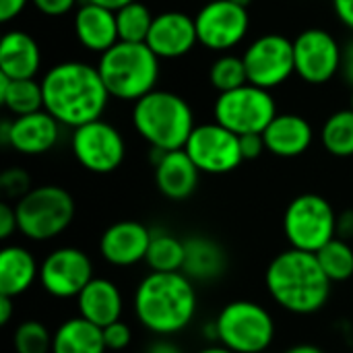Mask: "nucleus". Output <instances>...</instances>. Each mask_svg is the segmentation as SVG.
<instances>
[{
	"instance_id": "423d86ee",
	"label": "nucleus",
	"mask_w": 353,
	"mask_h": 353,
	"mask_svg": "<svg viewBox=\"0 0 353 353\" xmlns=\"http://www.w3.org/2000/svg\"><path fill=\"white\" fill-rule=\"evenodd\" d=\"M14 211L21 236L31 242H50L70 228L77 207L66 188L43 184L17 201Z\"/></svg>"
},
{
	"instance_id": "6e6552de",
	"label": "nucleus",
	"mask_w": 353,
	"mask_h": 353,
	"mask_svg": "<svg viewBox=\"0 0 353 353\" xmlns=\"http://www.w3.org/2000/svg\"><path fill=\"white\" fill-rule=\"evenodd\" d=\"M283 234L290 248L316 254L325 244L337 238V213L321 194H298L285 207Z\"/></svg>"
},
{
	"instance_id": "ea45409f",
	"label": "nucleus",
	"mask_w": 353,
	"mask_h": 353,
	"mask_svg": "<svg viewBox=\"0 0 353 353\" xmlns=\"http://www.w3.org/2000/svg\"><path fill=\"white\" fill-rule=\"evenodd\" d=\"M331 2L341 25L353 31V0H331Z\"/></svg>"
},
{
	"instance_id": "9d476101",
	"label": "nucleus",
	"mask_w": 353,
	"mask_h": 353,
	"mask_svg": "<svg viewBox=\"0 0 353 353\" xmlns=\"http://www.w3.org/2000/svg\"><path fill=\"white\" fill-rule=\"evenodd\" d=\"M70 149L81 168L99 176L116 172L126 155L122 132L101 118L74 128L70 137Z\"/></svg>"
},
{
	"instance_id": "72a5a7b5",
	"label": "nucleus",
	"mask_w": 353,
	"mask_h": 353,
	"mask_svg": "<svg viewBox=\"0 0 353 353\" xmlns=\"http://www.w3.org/2000/svg\"><path fill=\"white\" fill-rule=\"evenodd\" d=\"M0 190L6 199L21 201L31 190V178L23 168H8L0 174Z\"/></svg>"
},
{
	"instance_id": "b1692460",
	"label": "nucleus",
	"mask_w": 353,
	"mask_h": 353,
	"mask_svg": "<svg viewBox=\"0 0 353 353\" xmlns=\"http://www.w3.org/2000/svg\"><path fill=\"white\" fill-rule=\"evenodd\" d=\"M39 281V265L31 250L19 244L0 250V296L19 298Z\"/></svg>"
},
{
	"instance_id": "39448f33",
	"label": "nucleus",
	"mask_w": 353,
	"mask_h": 353,
	"mask_svg": "<svg viewBox=\"0 0 353 353\" xmlns=\"http://www.w3.org/2000/svg\"><path fill=\"white\" fill-rule=\"evenodd\" d=\"M97 70L110 97L134 103L155 91L159 79V58L147 43L118 41L99 56Z\"/></svg>"
},
{
	"instance_id": "dca6fc26",
	"label": "nucleus",
	"mask_w": 353,
	"mask_h": 353,
	"mask_svg": "<svg viewBox=\"0 0 353 353\" xmlns=\"http://www.w3.org/2000/svg\"><path fill=\"white\" fill-rule=\"evenodd\" d=\"M60 122L46 110L2 120L0 143L21 155H43L60 141Z\"/></svg>"
},
{
	"instance_id": "4be33fe9",
	"label": "nucleus",
	"mask_w": 353,
	"mask_h": 353,
	"mask_svg": "<svg viewBox=\"0 0 353 353\" xmlns=\"http://www.w3.org/2000/svg\"><path fill=\"white\" fill-rule=\"evenodd\" d=\"M265 147L275 157L292 159L304 155L314 139L312 124L300 114H277L263 132Z\"/></svg>"
},
{
	"instance_id": "6ab92c4d",
	"label": "nucleus",
	"mask_w": 353,
	"mask_h": 353,
	"mask_svg": "<svg viewBox=\"0 0 353 353\" xmlns=\"http://www.w3.org/2000/svg\"><path fill=\"white\" fill-rule=\"evenodd\" d=\"M155 186L170 201H186L199 188L201 170L192 163L184 149L178 151H155Z\"/></svg>"
},
{
	"instance_id": "f8f14e48",
	"label": "nucleus",
	"mask_w": 353,
	"mask_h": 353,
	"mask_svg": "<svg viewBox=\"0 0 353 353\" xmlns=\"http://www.w3.org/2000/svg\"><path fill=\"white\" fill-rule=\"evenodd\" d=\"M242 58L248 83L269 91L283 85L296 72L294 39L281 33H265L256 37L248 43Z\"/></svg>"
},
{
	"instance_id": "37998d69",
	"label": "nucleus",
	"mask_w": 353,
	"mask_h": 353,
	"mask_svg": "<svg viewBox=\"0 0 353 353\" xmlns=\"http://www.w3.org/2000/svg\"><path fill=\"white\" fill-rule=\"evenodd\" d=\"M145 353H184L174 341H170L168 337H161V339H155Z\"/></svg>"
},
{
	"instance_id": "c9c22d12",
	"label": "nucleus",
	"mask_w": 353,
	"mask_h": 353,
	"mask_svg": "<svg viewBox=\"0 0 353 353\" xmlns=\"http://www.w3.org/2000/svg\"><path fill=\"white\" fill-rule=\"evenodd\" d=\"M31 2L46 17H62V14L70 12L79 0H31Z\"/></svg>"
},
{
	"instance_id": "ddd939ff",
	"label": "nucleus",
	"mask_w": 353,
	"mask_h": 353,
	"mask_svg": "<svg viewBox=\"0 0 353 353\" xmlns=\"http://www.w3.org/2000/svg\"><path fill=\"white\" fill-rule=\"evenodd\" d=\"M184 151L201 170V174L211 176L230 174L244 161L240 137L217 122L196 124L190 139L186 141Z\"/></svg>"
},
{
	"instance_id": "473e14b6",
	"label": "nucleus",
	"mask_w": 353,
	"mask_h": 353,
	"mask_svg": "<svg viewBox=\"0 0 353 353\" xmlns=\"http://www.w3.org/2000/svg\"><path fill=\"white\" fill-rule=\"evenodd\" d=\"M54 333L39 321H25L12 333L14 353H52Z\"/></svg>"
},
{
	"instance_id": "393cba45",
	"label": "nucleus",
	"mask_w": 353,
	"mask_h": 353,
	"mask_svg": "<svg viewBox=\"0 0 353 353\" xmlns=\"http://www.w3.org/2000/svg\"><path fill=\"white\" fill-rule=\"evenodd\" d=\"M186 259L182 273L192 281H215L228 269V256L219 242L209 236H190L184 240Z\"/></svg>"
},
{
	"instance_id": "1a4fd4ad",
	"label": "nucleus",
	"mask_w": 353,
	"mask_h": 353,
	"mask_svg": "<svg viewBox=\"0 0 353 353\" xmlns=\"http://www.w3.org/2000/svg\"><path fill=\"white\" fill-rule=\"evenodd\" d=\"M215 122L238 137L263 134L277 116V103L269 89L242 85L234 91L219 93L213 103Z\"/></svg>"
},
{
	"instance_id": "a19ab883",
	"label": "nucleus",
	"mask_w": 353,
	"mask_h": 353,
	"mask_svg": "<svg viewBox=\"0 0 353 353\" xmlns=\"http://www.w3.org/2000/svg\"><path fill=\"white\" fill-rule=\"evenodd\" d=\"M341 77L347 85L353 87V39H350L343 46V54H341Z\"/></svg>"
},
{
	"instance_id": "c85d7f7f",
	"label": "nucleus",
	"mask_w": 353,
	"mask_h": 353,
	"mask_svg": "<svg viewBox=\"0 0 353 353\" xmlns=\"http://www.w3.org/2000/svg\"><path fill=\"white\" fill-rule=\"evenodd\" d=\"M321 143L333 157H353V110L331 114L321 128Z\"/></svg>"
},
{
	"instance_id": "f257e3e1",
	"label": "nucleus",
	"mask_w": 353,
	"mask_h": 353,
	"mask_svg": "<svg viewBox=\"0 0 353 353\" xmlns=\"http://www.w3.org/2000/svg\"><path fill=\"white\" fill-rule=\"evenodd\" d=\"M41 91L43 110L72 130L99 120L110 101L97 66L79 60L54 64L41 79Z\"/></svg>"
},
{
	"instance_id": "09e8293b",
	"label": "nucleus",
	"mask_w": 353,
	"mask_h": 353,
	"mask_svg": "<svg viewBox=\"0 0 353 353\" xmlns=\"http://www.w3.org/2000/svg\"><path fill=\"white\" fill-rule=\"evenodd\" d=\"M232 2H236L238 6H244V8H248V4H250L252 0H232Z\"/></svg>"
},
{
	"instance_id": "2f4dec72",
	"label": "nucleus",
	"mask_w": 353,
	"mask_h": 353,
	"mask_svg": "<svg viewBox=\"0 0 353 353\" xmlns=\"http://www.w3.org/2000/svg\"><path fill=\"white\" fill-rule=\"evenodd\" d=\"M209 83L213 89H217V93L234 91L246 85L248 74L244 58L236 54H221L219 58H215L209 66Z\"/></svg>"
},
{
	"instance_id": "79ce46f5",
	"label": "nucleus",
	"mask_w": 353,
	"mask_h": 353,
	"mask_svg": "<svg viewBox=\"0 0 353 353\" xmlns=\"http://www.w3.org/2000/svg\"><path fill=\"white\" fill-rule=\"evenodd\" d=\"M337 238L341 240H353V211H343L337 215Z\"/></svg>"
},
{
	"instance_id": "a878e982",
	"label": "nucleus",
	"mask_w": 353,
	"mask_h": 353,
	"mask_svg": "<svg viewBox=\"0 0 353 353\" xmlns=\"http://www.w3.org/2000/svg\"><path fill=\"white\" fill-rule=\"evenodd\" d=\"M103 331L83 316L66 319L52 337V353H105Z\"/></svg>"
},
{
	"instance_id": "bb28decb",
	"label": "nucleus",
	"mask_w": 353,
	"mask_h": 353,
	"mask_svg": "<svg viewBox=\"0 0 353 353\" xmlns=\"http://www.w3.org/2000/svg\"><path fill=\"white\" fill-rule=\"evenodd\" d=\"M0 103L10 114H14V118L43 110L41 81L35 79L10 81L8 77L0 74Z\"/></svg>"
},
{
	"instance_id": "f3484780",
	"label": "nucleus",
	"mask_w": 353,
	"mask_h": 353,
	"mask_svg": "<svg viewBox=\"0 0 353 353\" xmlns=\"http://www.w3.org/2000/svg\"><path fill=\"white\" fill-rule=\"evenodd\" d=\"M151 234L147 225L132 219H122L108 225L99 238V254L112 267H134L145 263L151 244Z\"/></svg>"
},
{
	"instance_id": "7c9ffc66",
	"label": "nucleus",
	"mask_w": 353,
	"mask_h": 353,
	"mask_svg": "<svg viewBox=\"0 0 353 353\" xmlns=\"http://www.w3.org/2000/svg\"><path fill=\"white\" fill-rule=\"evenodd\" d=\"M316 259L333 283H343L353 277V246L347 240L333 238L316 252Z\"/></svg>"
},
{
	"instance_id": "aec40b11",
	"label": "nucleus",
	"mask_w": 353,
	"mask_h": 353,
	"mask_svg": "<svg viewBox=\"0 0 353 353\" xmlns=\"http://www.w3.org/2000/svg\"><path fill=\"white\" fill-rule=\"evenodd\" d=\"M72 29L77 41L85 50L95 52L99 56L120 41L116 12L93 2H81V6L74 10Z\"/></svg>"
},
{
	"instance_id": "f03ea898",
	"label": "nucleus",
	"mask_w": 353,
	"mask_h": 353,
	"mask_svg": "<svg viewBox=\"0 0 353 353\" xmlns=\"http://www.w3.org/2000/svg\"><path fill=\"white\" fill-rule=\"evenodd\" d=\"M132 310L143 329L157 337H172L186 331L199 310L194 281L184 273L149 271L137 285Z\"/></svg>"
},
{
	"instance_id": "cd10ccee",
	"label": "nucleus",
	"mask_w": 353,
	"mask_h": 353,
	"mask_svg": "<svg viewBox=\"0 0 353 353\" xmlns=\"http://www.w3.org/2000/svg\"><path fill=\"white\" fill-rule=\"evenodd\" d=\"M186 259V246L184 240L178 236L163 232V230H153L151 234V244L147 250V267L153 273H182Z\"/></svg>"
},
{
	"instance_id": "8fccbe9b",
	"label": "nucleus",
	"mask_w": 353,
	"mask_h": 353,
	"mask_svg": "<svg viewBox=\"0 0 353 353\" xmlns=\"http://www.w3.org/2000/svg\"><path fill=\"white\" fill-rule=\"evenodd\" d=\"M352 110H353V87H352Z\"/></svg>"
},
{
	"instance_id": "c756f323",
	"label": "nucleus",
	"mask_w": 353,
	"mask_h": 353,
	"mask_svg": "<svg viewBox=\"0 0 353 353\" xmlns=\"http://www.w3.org/2000/svg\"><path fill=\"white\" fill-rule=\"evenodd\" d=\"M155 14L149 10V6L141 0L130 2L116 10V25H118V37L120 41L128 43H145L147 35L151 31Z\"/></svg>"
},
{
	"instance_id": "de8ad7c7",
	"label": "nucleus",
	"mask_w": 353,
	"mask_h": 353,
	"mask_svg": "<svg viewBox=\"0 0 353 353\" xmlns=\"http://www.w3.org/2000/svg\"><path fill=\"white\" fill-rule=\"evenodd\" d=\"M194 353H234L230 352L228 347H223V345H207V347H203V350H199V352Z\"/></svg>"
},
{
	"instance_id": "7ed1b4c3",
	"label": "nucleus",
	"mask_w": 353,
	"mask_h": 353,
	"mask_svg": "<svg viewBox=\"0 0 353 353\" xmlns=\"http://www.w3.org/2000/svg\"><path fill=\"white\" fill-rule=\"evenodd\" d=\"M265 285L275 304L298 316L321 312L333 292V281L325 275L316 254L296 248L273 256L265 271Z\"/></svg>"
},
{
	"instance_id": "a18cd8bd",
	"label": "nucleus",
	"mask_w": 353,
	"mask_h": 353,
	"mask_svg": "<svg viewBox=\"0 0 353 353\" xmlns=\"http://www.w3.org/2000/svg\"><path fill=\"white\" fill-rule=\"evenodd\" d=\"M81 2H93V4H99L103 8H110V10H120L122 6L130 4V2H137V0H81Z\"/></svg>"
},
{
	"instance_id": "c03bdc74",
	"label": "nucleus",
	"mask_w": 353,
	"mask_h": 353,
	"mask_svg": "<svg viewBox=\"0 0 353 353\" xmlns=\"http://www.w3.org/2000/svg\"><path fill=\"white\" fill-rule=\"evenodd\" d=\"M14 298H8V296H0V325H8L12 314H14V304H12Z\"/></svg>"
},
{
	"instance_id": "a211bd4d",
	"label": "nucleus",
	"mask_w": 353,
	"mask_h": 353,
	"mask_svg": "<svg viewBox=\"0 0 353 353\" xmlns=\"http://www.w3.org/2000/svg\"><path fill=\"white\" fill-rule=\"evenodd\" d=\"M145 43L159 60H176L190 54L199 43L194 17L182 10H163L155 14Z\"/></svg>"
},
{
	"instance_id": "4468645a",
	"label": "nucleus",
	"mask_w": 353,
	"mask_h": 353,
	"mask_svg": "<svg viewBox=\"0 0 353 353\" xmlns=\"http://www.w3.org/2000/svg\"><path fill=\"white\" fill-rule=\"evenodd\" d=\"M91 279L93 263L77 246H60L39 263V285L56 300H77Z\"/></svg>"
},
{
	"instance_id": "e433bc0d",
	"label": "nucleus",
	"mask_w": 353,
	"mask_h": 353,
	"mask_svg": "<svg viewBox=\"0 0 353 353\" xmlns=\"http://www.w3.org/2000/svg\"><path fill=\"white\" fill-rule=\"evenodd\" d=\"M240 149H242L244 161L259 159L263 155V151H267L263 134H244V137H240Z\"/></svg>"
},
{
	"instance_id": "3c124183",
	"label": "nucleus",
	"mask_w": 353,
	"mask_h": 353,
	"mask_svg": "<svg viewBox=\"0 0 353 353\" xmlns=\"http://www.w3.org/2000/svg\"><path fill=\"white\" fill-rule=\"evenodd\" d=\"M205 2H211V0H205Z\"/></svg>"
},
{
	"instance_id": "49530a36",
	"label": "nucleus",
	"mask_w": 353,
	"mask_h": 353,
	"mask_svg": "<svg viewBox=\"0 0 353 353\" xmlns=\"http://www.w3.org/2000/svg\"><path fill=\"white\" fill-rule=\"evenodd\" d=\"M283 353H325L319 345H312V343H298V345H292L290 350H285Z\"/></svg>"
},
{
	"instance_id": "5701e85b",
	"label": "nucleus",
	"mask_w": 353,
	"mask_h": 353,
	"mask_svg": "<svg viewBox=\"0 0 353 353\" xmlns=\"http://www.w3.org/2000/svg\"><path fill=\"white\" fill-rule=\"evenodd\" d=\"M41 68V50L33 35L14 29L0 39V74L10 81L35 79Z\"/></svg>"
},
{
	"instance_id": "0eeeda50",
	"label": "nucleus",
	"mask_w": 353,
	"mask_h": 353,
	"mask_svg": "<svg viewBox=\"0 0 353 353\" xmlns=\"http://www.w3.org/2000/svg\"><path fill=\"white\" fill-rule=\"evenodd\" d=\"M213 325L219 345L234 353H265L273 345L277 333L271 312L252 300L225 304Z\"/></svg>"
},
{
	"instance_id": "58836bf2",
	"label": "nucleus",
	"mask_w": 353,
	"mask_h": 353,
	"mask_svg": "<svg viewBox=\"0 0 353 353\" xmlns=\"http://www.w3.org/2000/svg\"><path fill=\"white\" fill-rule=\"evenodd\" d=\"M27 4L29 0H0V21L2 23L14 21L25 10Z\"/></svg>"
},
{
	"instance_id": "9b49d317",
	"label": "nucleus",
	"mask_w": 353,
	"mask_h": 353,
	"mask_svg": "<svg viewBox=\"0 0 353 353\" xmlns=\"http://www.w3.org/2000/svg\"><path fill=\"white\" fill-rule=\"evenodd\" d=\"M199 43L209 52L228 54L232 48L244 41L250 29L248 8L238 6L232 0L205 2L194 14Z\"/></svg>"
},
{
	"instance_id": "20e7f679",
	"label": "nucleus",
	"mask_w": 353,
	"mask_h": 353,
	"mask_svg": "<svg viewBox=\"0 0 353 353\" xmlns=\"http://www.w3.org/2000/svg\"><path fill=\"white\" fill-rule=\"evenodd\" d=\"M132 126L151 149L168 153L184 149L196 124L192 108L182 95L155 89L132 103Z\"/></svg>"
},
{
	"instance_id": "412c9836",
	"label": "nucleus",
	"mask_w": 353,
	"mask_h": 353,
	"mask_svg": "<svg viewBox=\"0 0 353 353\" xmlns=\"http://www.w3.org/2000/svg\"><path fill=\"white\" fill-rule=\"evenodd\" d=\"M79 316L93 323L99 329L122 319L124 312V298L120 288L105 277H93L87 288L77 298Z\"/></svg>"
},
{
	"instance_id": "4c0bfd02",
	"label": "nucleus",
	"mask_w": 353,
	"mask_h": 353,
	"mask_svg": "<svg viewBox=\"0 0 353 353\" xmlns=\"http://www.w3.org/2000/svg\"><path fill=\"white\" fill-rule=\"evenodd\" d=\"M14 232H19L17 211L8 203H0V240H8Z\"/></svg>"
},
{
	"instance_id": "2eb2a0df",
	"label": "nucleus",
	"mask_w": 353,
	"mask_h": 353,
	"mask_svg": "<svg viewBox=\"0 0 353 353\" xmlns=\"http://www.w3.org/2000/svg\"><path fill=\"white\" fill-rule=\"evenodd\" d=\"M343 46L321 27H310L294 39L296 74L308 85H325L341 70Z\"/></svg>"
},
{
	"instance_id": "f704fd0d",
	"label": "nucleus",
	"mask_w": 353,
	"mask_h": 353,
	"mask_svg": "<svg viewBox=\"0 0 353 353\" xmlns=\"http://www.w3.org/2000/svg\"><path fill=\"white\" fill-rule=\"evenodd\" d=\"M101 331H103V341H105L108 352H122L132 343V331L124 321H116Z\"/></svg>"
}]
</instances>
